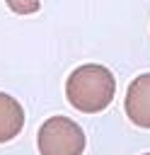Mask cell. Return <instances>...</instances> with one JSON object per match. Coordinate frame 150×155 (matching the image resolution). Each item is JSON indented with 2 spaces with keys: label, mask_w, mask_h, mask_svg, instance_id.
I'll list each match as a JSON object with an SVG mask.
<instances>
[{
  "label": "cell",
  "mask_w": 150,
  "mask_h": 155,
  "mask_svg": "<svg viewBox=\"0 0 150 155\" xmlns=\"http://www.w3.org/2000/svg\"><path fill=\"white\" fill-rule=\"evenodd\" d=\"M123 109H126V116L135 126L150 128V73L138 75L128 85L126 99H123Z\"/></svg>",
  "instance_id": "3957f363"
},
{
  "label": "cell",
  "mask_w": 150,
  "mask_h": 155,
  "mask_svg": "<svg viewBox=\"0 0 150 155\" xmlns=\"http://www.w3.org/2000/svg\"><path fill=\"white\" fill-rule=\"evenodd\" d=\"M22 128H24L22 104L15 97H10L7 92H0V143L17 138Z\"/></svg>",
  "instance_id": "277c9868"
},
{
  "label": "cell",
  "mask_w": 150,
  "mask_h": 155,
  "mask_svg": "<svg viewBox=\"0 0 150 155\" xmlns=\"http://www.w3.org/2000/svg\"><path fill=\"white\" fill-rule=\"evenodd\" d=\"M145 155H150V153H145Z\"/></svg>",
  "instance_id": "8992f818"
},
{
  "label": "cell",
  "mask_w": 150,
  "mask_h": 155,
  "mask_svg": "<svg viewBox=\"0 0 150 155\" xmlns=\"http://www.w3.org/2000/svg\"><path fill=\"white\" fill-rule=\"evenodd\" d=\"M7 2V7L12 10V12H17V15H34V12H39V0H5Z\"/></svg>",
  "instance_id": "5b68a950"
},
{
  "label": "cell",
  "mask_w": 150,
  "mask_h": 155,
  "mask_svg": "<svg viewBox=\"0 0 150 155\" xmlns=\"http://www.w3.org/2000/svg\"><path fill=\"white\" fill-rule=\"evenodd\" d=\"M85 143V131L68 116L46 119L36 133V145L41 155H82Z\"/></svg>",
  "instance_id": "7a4b0ae2"
},
{
  "label": "cell",
  "mask_w": 150,
  "mask_h": 155,
  "mask_svg": "<svg viewBox=\"0 0 150 155\" xmlns=\"http://www.w3.org/2000/svg\"><path fill=\"white\" fill-rule=\"evenodd\" d=\"M114 94H116V80L106 65L85 63V65H77L68 75L65 97L82 114L104 111L111 104Z\"/></svg>",
  "instance_id": "6da1fadb"
}]
</instances>
